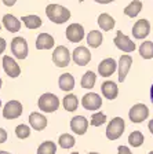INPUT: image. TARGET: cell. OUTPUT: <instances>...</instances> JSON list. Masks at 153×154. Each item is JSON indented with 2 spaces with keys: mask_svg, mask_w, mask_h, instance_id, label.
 <instances>
[{
  "mask_svg": "<svg viewBox=\"0 0 153 154\" xmlns=\"http://www.w3.org/2000/svg\"><path fill=\"white\" fill-rule=\"evenodd\" d=\"M148 154H153V150H152V151H149V153H148Z\"/></svg>",
  "mask_w": 153,
  "mask_h": 154,
  "instance_id": "45",
  "label": "cell"
},
{
  "mask_svg": "<svg viewBox=\"0 0 153 154\" xmlns=\"http://www.w3.org/2000/svg\"><path fill=\"white\" fill-rule=\"evenodd\" d=\"M81 106L88 112H95L99 110L102 106V99L101 96L95 92H87L81 98Z\"/></svg>",
  "mask_w": 153,
  "mask_h": 154,
  "instance_id": "9",
  "label": "cell"
},
{
  "mask_svg": "<svg viewBox=\"0 0 153 154\" xmlns=\"http://www.w3.org/2000/svg\"><path fill=\"white\" fill-rule=\"evenodd\" d=\"M106 120H108V117H106L105 113L94 112L93 116H91V119H90V121H88V124L91 125V127H101V125H104L106 122Z\"/></svg>",
  "mask_w": 153,
  "mask_h": 154,
  "instance_id": "32",
  "label": "cell"
},
{
  "mask_svg": "<svg viewBox=\"0 0 153 154\" xmlns=\"http://www.w3.org/2000/svg\"><path fill=\"white\" fill-rule=\"evenodd\" d=\"M58 85L64 92H70L75 88V77L70 73H62L58 79Z\"/></svg>",
  "mask_w": 153,
  "mask_h": 154,
  "instance_id": "21",
  "label": "cell"
},
{
  "mask_svg": "<svg viewBox=\"0 0 153 154\" xmlns=\"http://www.w3.org/2000/svg\"><path fill=\"white\" fill-rule=\"evenodd\" d=\"M21 22H24V25L28 29H30V30L39 29L43 25L42 18L39 15H35V14H32V15H24L22 18H21Z\"/></svg>",
  "mask_w": 153,
  "mask_h": 154,
  "instance_id": "23",
  "label": "cell"
},
{
  "mask_svg": "<svg viewBox=\"0 0 153 154\" xmlns=\"http://www.w3.org/2000/svg\"><path fill=\"white\" fill-rule=\"evenodd\" d=\"M15 135L18 139H28L30 136V127L26 124H19L15 127Z\"/></svg>",
  "mask_w": 153,
  "mask_h": 154,
  "instance_id": "33",
  "label": "cell"
},
{
  "mask_svg": "<svg viewBox=\"0 0 153 154\" xmlns=\"http://www.w3.org/2000/svg\"><path fill=\"white\" fill-rule=\"evenodd\" d=\"M51 59H53V63L57 67H66L70 63L72 54L68 50V47H65V45H57V48H54V51H53Z\"/></svg>",
  "mask_w": 153,
  "mask_h": 154,
  "instance_id": "4",
  "label": "cell"
},
{
  "mask_svg": "<svg viewBox=\"0 0 153 154\" xmlns=\"http://www.w3.org/2000/svg\"><path fill=\"white\" fill-rule=\"evenodd\" d=\"M88 154H99V153H95V151H91V153H88Z\"/></svg>",
  "mask_w": 153,
  "mask_h": 154,
  "instance_id": "43",
  "label": "cell"
},
{
  "mask_svg": "<svg viewBox=\"0 0 153 154\" xmlns=\"http://www.w3.org/2000/svg\"><path fill=\"white\" fill-rule=\"evenodd\" d=\"M117 154H132L128 146H119L117 147Z\"/></svg>",
  "mask_w": 153,
  "mask_h": 154,
  "instance_id": "34",
  "label": "cell"
},
{
  "mask_svg": "<svg viewBox=\"0 0 153 154\" xmlns=\"http://www.w3.org/2000/svg\"><path fill=\"white\" fill-rule=\"evenodd\" d=\"M55 45V42H54V37L48 33H40L36 38V50H51V48H54Z\"/></svg>",
  "mask_w": 153,
  "mask_h": 154,
  "instance_id": "20",
  "label": "cell"
},
{
  "mask_svg": "<svg viewBox=\"0 0 153 154\" xmlns=\"http://www.w3.org/2000/svg\"><path fill=\"white\" fill-rule=\"evenodd\" d=\"M29 127L35 131H43L47 127V119L46 116L39 112H33L29 114Z\"/></svg>",
  "mask_w": 153,
  "mask_h": 154,
  "instance_id": "17",
  "label": "cell"
},
{
  "mask_svg": "<svg viewBox=\"0 0 153 154\" xmlns=\"http://www.w3.org/2000/svg\"><path fill=\"white\" fill-rule=\"evenodd\" d=\"M87 44L91 48H98L104 42V35L101 33V30H91L90 33H87Z\"/></svg>",
  "mask_w": 153,
  "mask_h": 154,
  "instance_id": "25",
  "label": "cell"
},
{
  "mask_svg": "<svg viewBox=\"0 0 153 154\" xmlns=\"http://www.w3.org/2000/svg\"><path fill=\"white\" fill-rule=\"evenodd\" d=\"M0 107H2V100H0Z\"/></svg>",
  "mask_w": 153,
  "mask_h": 154,
  "instance_id": "46",
  "label": "cell"
},
{
  "mask_svg": "<svg viewBox=\"0 0 153 154\" xmlns=\"http://www.w3.org/2000/svg\"><path fill=\"white\" fill-rule=\"evenodd\" d=\"M2 22H3V26L10 33H18L21 30V23L22 22H21V19H18L13 14H4Z\"/></svg>",
  "mask_w": 153,
  "mask_h": 154,
  "instance_id": "18",
  "label": "cell"
},
{
  "mask_svg": "<svg viewBox=\"0 0 153 154\" xmlns=\"http://www.w3.org/2000/svg\"><path fill=\"white\" fill-rule=\"evenodd\" d=\"M144 140H145L144 134L141 131H134L128 135V143H130V146H132V147H139V146H142Z\"/></svg>",
  "mask_w": 153,
  "mask_h": 154,
  "instance_id": "31",
  "label": "cell"
},
{
  "mask_svg": "<svg viewBox=\"0 0 153 154\" xmlns=\"http://www.w3.org/2000/svg\"><path fill=\"white\" fill-rule=\"evenodd\" d=\"M126 129V122L121 117H113L106 127V138L109 140H117L123 136Z\"/></svg>",
  "mask_w": 153,
  "mask_h": 154,
  "instance_id": "2",
  "label": "cell"
},
{
  "mask_svg": "<svg viewBox=\"0 0 153 154\" xmlns=\"http://www.w3.org/2000/svg\"><path fill=\"white\" fill-rule=\"evenodd\" d=\"M101 92L102 95L105 96L106 99L109 100H115L119 95V88H117V84L115 81L112 80H106L102 83L101 85Z\"/></svg>",
  "mask_w": 153,
  "mask_h": 154,
  "instance_id": "19",
  "label": "cell"
},
{
  "mask_svg": "<svg viewBox=\"0 0 153 154\" xmlns=\"http://www.w3.org/2000/svg\"><path fill=\"white\" fill-rule=\"evenodd\" d=\"M88 128V120L84 116H75L70 120V129L76 135H84Z\"/></svg>",
  "mask_w": 153,
  "mask_h": 154,
  "instance_id": "16",
  "label": "cell"
},
{
  "mask_svg": "<svg viewBox=\"0 0 153 154\" xmlns=\"http://www.w3.org/2000/svg\"><path fill=\"white\" fill-rule=\"evenodd\" d=\"M79 2H84V0H79Z\"/></svg>",
  "mask_w": 153,
  "mask_h": 154,
  "instance_id": "47",
  "label": "cell"
},
{
  "mask_svg": "<svg viewBox=\"0 0 153 154\" xmlns=\"http://www.w3.org/2000/svg\"><path fill=\"white\" fill-rule=\"evenodd\" d=\"M62 106L66 112H75L79 107V98L75 94L68 92L62 99Z\"/></svg>",
  "mask_w": 153,
  "mask_h": 154,
  "instance_id": "24",
  "label": "cell"
},
{
  "mask_svg": "<svg viewBox=\"0 0 153 154\" xmlns=\"http://www.w3.org/2000/svg\"><path fill=\"white\" fill-rule=\"evenodd\" d=\"M37 106L43 113H54L59 107V99H58V96L54 95V94L46 92L39 98Z\"/></svg>",
  "mask_w": 153,
  "mask_h": 154,
  "instance_id": "3",
  "label": "cell"
},
{
  "mask_svg": "<svg viewBox=\"0 0 153 154\" xmlns=\"http://www.w3.org/2000/svg\"><path fill=\"white\" fill-rule=\"evenodd\" d=\"M150 100H152V103H153V84H152V87H150Z\"/></svg>",
  "mask_w": 153,
  "mask_h": 154,
  "instance_id": "40",
  "label": "cell"
},
{
  "mask_svg": "<svg viewBox=\"0 0 153 154\" xmlns=\"http://www.w3.org/2000/svg\"><path fill=\"white\" fill-rule=\"evenodd\" d=\"M7 131L4 128H0V144L2 143H6V140H7Z\"/></svg>",
  "mask_w": 153,
  "mask_h": 154,
  "instance_id": "35",
  "label": "cell"
},
{
  "mask_svg": "<svg viewBox=\"0 0 153 154\" xmlns=\"http://www.w3.org/2000/svg\"><path fill=\"white\" fill-rule=\"evenodd\" d=\"M57 151V143L53 140H44L37 147V154H55Z\"/></svg>",
  "mask_w": 153,
  "mask_h": 154,
  "instance_id": "30",
  "label": "cell"
},
{
  "mask_svg": "<svg viewBox=\"0 0 153 154\" xmlns=\"http://www.w3.org/2000/svg\"><path fill=\"white\" fill-rule=\"evenodd\" d=\"M95 83H97V74L94 73L93 70H88L83 74L81 81H80V85H81V88H84V90H93Z\"/></svg>",
  "mask_w": 153,
  "mask_h": 154,
  "instance_id": "27",
  "label": "cell"
},
{
  "mask_svg": "<svg viewBox=\"0 0 153 154\" xmlns=\"http://www.w3.org/2000/svg\"><path fill=\"white\" fill-rule=\"evenodd\" d=\"M149 33H150V22L145 18L138 19L134 23V26H132V36L137 40H144Z\"/></svg>",
  "mask_w": 153,
  "mask_h": 154,
  "instance_id": "13",
  "label": "cell"
},
{
  "mask_svg": "<svg viewBox=\"0 0 153 154\" xmlns=\"http://www.w3.org/2000/svg\"><path fill=\"white\" fill-rule=\"evenodd\" d=\"M70 154H79V153H77V151H75V153H70Z\"/></svg>",
  "mask_w": 153,
  "mask_h": 154,
  "instance_id": "44",
  "label": "cell"
},
{
  "mask_svg": "<svg viewBox=\"0 0 153 154\" xmlns=\"http://www.w3.org/2000/svg\"><path fill=\"white\" fill-rule=\"evenodd\" d=\"M139 55L144 58V59H152L153 58V42L145 40V42L139 45Z\"/></svg>",
  "mask_w": 153,
  "mask_h": 154,
  "instance_id": "28",
  "label": "cell"
},
{
  "mask_svg": "<svg viewBox=\"0 0 153 154\" xmlns=\"http://www.w3.org/2000/svg\"><path fill=\"white\" fill-rule=\"evenodd\" d=\"M148 128H149V131L152 132V135H153V120H150V121H149V124H148Z\"/></svg>",
  "mask_w": 153,
  "mask_h": 154,
  "instance_id": "39",
  "label": "cell"
},
{
  "mask_svg": "<svg viewBox=\"0 0 153 154\" xmlns=\"http://www.w3.org/2000/svg\"><path fill=\"white\" fill-rule=\"evenodd\" d=\"M0 30H2V25H0Z\"/></svg>",
  "mask_w": 153,
  "mask_h": 154,
  "instance_id": "48",
  "label": "cell"
},
{
  "mask_svg": "<svg viewBox=\"0 0 153 154\" xmlns=\"http://www.w3.org/2000/svg\"><path fill=\"white\" fill-rule=\"evenodd\" d=\"M72 59H73V62L77 66H86L91 61V52H90V50L87 47L79 45L72 52Z\"/></svg>",
  "mask_w": 153,
  "mask_h": 154,
  "instance_id": "12",
  "label": "cell"
},
{
  "mask_svg": "<svg viewBox=\"0 0 153 154\" xmlns=\"http://www.w3.org/2000/svg\"><path fill=\"white\" fill-rule=\"evenodd\" d=\"M128 117H130V120L132 122L139 124V122L145 121L149 117V109H148V106L144 105V103H137V105H134L130 109Z\"/></svg>",
  "mask_w": 153,
  "mask_h": 154,
  "instance_id": "8",
  "label": "cell"
},
{
  "mask_svg": "<svg viewBox=\"0 0 153 154\" xmlns=\"http://www.w3.org/2000/svg\"><path fill=\"white\" fill-rule=\"evenodd\" d=\"M95 3H99V4H109V3H113L115 0H94Z\"/></svg>",
  "mask_w": 153,
  "mask_h": 154,
  "instance_id": "38",
  "label": "cell"
},
{
  "mask_svg": "<svg viewBox=\"0 0 153 154\" xmlns=\"http://www.w3.org/2000/svg\"><path fill=\"white\" fill-rule=\"evenodd\" d=\"M132 65V57L131 55H121L117 62V72H119V83H123L127 77L128 72Z\"/></svg>",
  "mask_w": 153,
  "mask_h": 154,
  "instance_id": "15",
  "label": "cell"
},
{
  "mask_svg": "<svg viewBox=\"0 0 153 154\" xmlns=\"http://www.w3.org/2000/svg\"><path fill=\"white\" fill-rule=\"evenodd\" d=\"M58 144L59 147L62 149H72L76 144V140H75V136L70 134H62L58 138Z\"/></svg>",
  "mask_w": 153,
  "mask_h": 154,
  "instance_id": "29",
  "label": "cell"
},
{
  "mask_svg": "<svg viewBox=\"0 0 153 154\" xmlns=\"http://www.w3.org/2000/svg\"><path fill=\"white\" fill-rule=\"evenodd\" d=\"M113 43H115V45L120 50V51L126 52V54L134 52L135 48H137L135 47V43L132 42L128 36H126L121 30H119V32L116 33V37L113 38Z\"/></svg>",
  "mask_w": 153,
  "mask_h": 154,
  "instance_id": "7",
  "label": "cell"
},
{
  "mask_svg": "<svg viewBox=\"0 0 153 154\" xmlns=\"http://www.w3.org/2000/svg\"><path fill=\"white\" fill-rule=\"evenodd\" d=\"M97 22H98V26L104 30V32H109V30H112V29L115 28V25H116L115 18L110 17L108 13L99 14L98 21H97Z\"/></svg>",
  "mask_w": 153,
  "mask_h": 154,
  "instance_id": "22",
  "label": "cell"
},
{
  "mask_svg": "<svg viewBox=\"0 0 153 154\" xmlns=\"http://www.w3.org/2000/svg\"><path fill=\"white\" fill-rule=\"evenodd\" d=\"M24 112V106L19 100H8L3 106V117L6 120H15L21 117Z\"/></svg>",
  "mask_w": 153,
  "mask_h": 154,
  "instance_id": "6",
  "label": "cell"
},
{
  "mask_svg": "<svg viewBox=\"0 0 153 154\" xmlns=\"http://www.w3.org/2000/svg\"><path fill=\"white\" fill-rule=\"evenodd\" d=\"M141 10H142V2L141 0H132L130 4H127L124 7L123 13L127 17H130V18H135L141 13Z\"/></svg>",
  "mask_w": 153,
  "mask_h": 154,
  "instance_id": "26",
  "label": "cell"
},
{
  "mask_svg": "<svg viewBox=\"0 0 153 154\" xmlns=\"http://www.w3.org/2000/svg\"><path fill=\"white\" fill-rule=\"evenodd\" d=\"M6 47H7L6 40H4L3 37H0V55H2L4 51H6Z\"/></svg>",
  "mask_w": 153,
  "mask_h": 154,
  "instance_id": "36",
  "label": "cell"
},
{
  "mask_svg": "<svg viewBox=\"0 0 153 154\" xmlns=\"http://www.w3.org/2000/svg\"><path fill=\"white\" fill-rule=\"evenodd\" d=\"M2 2H3V4L7 7H13L14 4L17 3V0H2Z\"/></svg>",
  "mask_w": 153,
  "mask_h": 154,
  "instance_id": "37",
  "label": "cell"
},
{
  "mask_svg": "<svg viewBox=\"0 0 153 154\" xmlns=\"http://www.w3.org/2000/svg\"><path fill=\"white\" fill-rule=\"evenodd\" d=\"M2 85H3V80H2V77H0V88H2Z\"/></svg>",
  "mask_w": 153,
  "mask_h": 154,
  "instance_id": "42",
  "label": "cell"
},
{
  "mask_svg": "<svg viewBox=\"0 0 153 154\" xmlns=\"http://www.w3.org/2000/svg\"><path fill=\"white\" fill-rule=\"evenodd\" d=\"M2 66H3L4 73L7 74L11 79H17V77L21 74V67L17 63V61L13 57L10 55H4L3 57V62H2Z\"/></svg>",
  "mask_w": 153,
  "mask_h": 154,
  "instance_id": "11",
  "label": "cell"
},
{
  "mask_svg": "<svg viewBox=\"0 0 153 154\" xmlns=\"http://www.w3.org/2000/svg\"><path fill=\"white\" fill-rule=\"evenodd\" d=\"M65 36H66L68 42H70V43H80L84 38V36H86V32H84L83 25H80V23L75 22V23L68 25L66 32H65Z\"/></svg>",
  "mask_w": 153,
  "mask_h": 154,
  "instance_id": "10",
  "label": "cell"
},
{
  "mask_svg": "<svg viewBox=\"0 0 153 154\" xmlns=\"http://www.w3.org/2000/svg\"><path fill=\"white\" fill-rule=\"evenodd\" d=\"M0 154H11V153H8V151H4V150H0Z\"/></svg>",
  "mask_w": 153,
  "mask_h": 154,
  "instance_id": "41",
  "label": "cell"
},
{
  "mask_svg": "<svg viewBox=\"0 0 153 154\" xmlns=\"http://www.w3.org/2000/svg\"><path fill=\"white\" fill-rule=\"evenodd\" d=\"M11 54L17 58V59H26L29 54V47H28V42L21 36H17L11 40Z\"/></svg>",
  "mask_w": 153,
  "mask_h": 154,
  "instance_id": "5",
  "label": "cell"
},
{
  "mask_svg": "<svg viewBox=\"0 0 153 154\" xmlns=\"http://www.w3.org/2000/svg\"><path fill=\"white\" fill-rule=\"evenodd\" d=\"M46 15H47V18L50 19L51 22L61 25V23H65L69 21L70 11L66 7L61 6V4L51 3L46 7Z\"/></svg>",
  "mask_w": 153,
  "mask_h": 154,
  "instance_id": "1",
  "label": "cell"
},
{
  "mask_svg": "<svg viewBox=\"0 0 153 154\" xmlns=\"http://www.w3.org/2000/svg\"><path fill=\"white\" fill-rule=\"evenodd\" d=\"M117 70V62L113 58H105L98 63V74L101 77H110Z\"/></svg>",
  "mask_w": 153,
  "mask_h": 154,
  "instance_id": "14",
  "label": "cell"
}]
</instances>
